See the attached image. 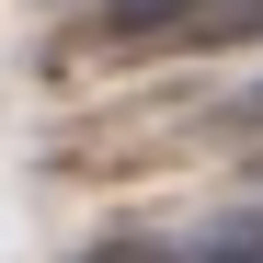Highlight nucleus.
<instances>
[{
  "label": "nucleus",
  "mask_w": 263,
  "mask_h": 263,
  "mask_svg": "<svg viewBox=\"0 0 263 263\" xmlns=\"http://www.w3.org/2000/svg\"><path fill=\"white\" fill-rule=\"evenodd\" d=\"M206 0H103V34L115 46H149V34H183Z\"/></svg>",
  "instance_id": "f257e3e1"
},
{
  "label": "nucleus",
  "mask_w": 263,
  "mask_h": 263,
  "mask_svg": "<svg viewBox=\"0 0 263 263\" xmlns=\"http://www.w3.org/2000/svg\"><path fill=\"white\" fill-rule=\"evenodd\" d=\"M183 46H263V0H206L183 23Z\"/></svg>",
  "instance_id": "f03ea898"
},
{
  "label": "nucleus",
  "mask_w": 263,
  "mask_h": 263,
  "mask_svg": "<svg viewBox=\"0 0 263 263\" xmlns=\"http://www.w3.org/2000/svg\"><path fill=\"white\" fill-rule=\"evenodd\" d=\"M103 263H160V252H103Z\"/></svg>",
  "instance_id": "7ed1b4c3"
}]
</instances>
